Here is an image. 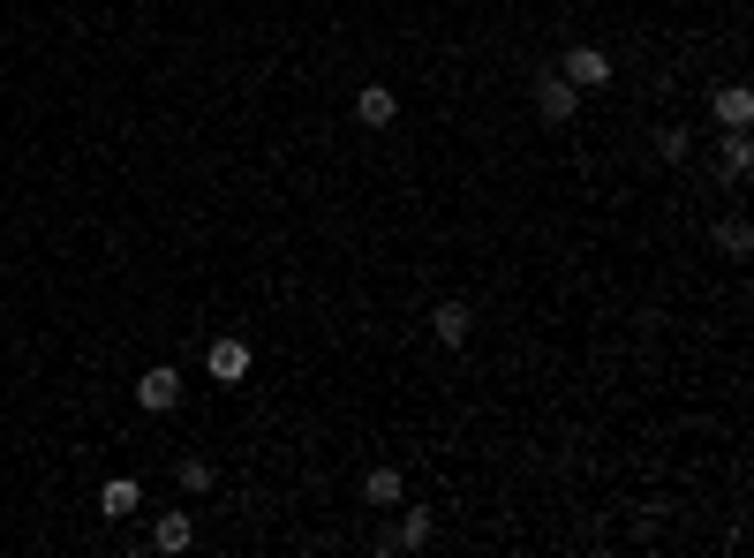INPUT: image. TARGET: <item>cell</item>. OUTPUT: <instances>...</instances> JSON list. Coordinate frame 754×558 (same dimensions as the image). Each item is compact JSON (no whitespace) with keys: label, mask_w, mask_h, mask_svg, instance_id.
<instances>
[{"label":"cell","mask_w":754,"mask_h":558,"mask_svg":"<svg viewBox=\"0 0 754 558\" xmlns=\"http://www.w3.org/2000/svg\"><path fill=\"white\" fill-rule=\"evenodd\" d=\"M528 99H536V114H544V122H574V106H582V91H574L559 68H544V76L528 84Z\"/></svg>","instance_id":"obj_1"},{"label":"cell","mask_w":754,"mask_h":558,"mask_svg":"<svg viewBox=\"0 0 754 558\" xmlns=\"http://www.w3.org/2000/svg\"><path fill=\"white\" fill-rule=\"evenodd\" d=\"M174 401H181V370H174V363H151L144 378H137V408H144V416H166Z\"/></svg>","instance_id":"obj_2"},{"label":"cell","mask_w":754,"mask_h":558,"mask_svg":"<svg viewBox=\"0 0 754 558\" xmlns=\"http://www.w3.org/2000/svg\"><path fill=\"white\" fill-rule=\"evenodd\" d=\"M559 76H566L574 91H603V84H611V53H597V46H574V53L559 61Z\"/></svg>","instance_id":"obj_3"},{"label":"cell","mask_w":754,"mask_h":558,"mask_svg":"<svg viewBox=\"0 0 754 558\" xmlns=\"http://www.w3.org/2000/svg\"><path fill=\"white\" fill-rule=\"evenodd\" d=\"M204 370H212V385H242L250 378V340H212L204 347Z\"/></svg>","instance_id":"obj_4"},{"label":"cell","mask_w":754,"mask_h":558,"mask_svg":"<svg viewBox=\"0 0 754 558\" xmlns=\"http://www.w3.org/2000/svg\"><path fill=\"white\" fill-rule=\"evenodd\" d=\"M431 536H438V521H431V506H408V513H400V529H393V536H385L378 551H423Z\"/></svg>","instance_id":"obj_5"},{"label":"cell","mask_w":754,"mask_h":558,"mask_svg":"<svg viewBox=\"0 0 754 558\" xmlns=\"http://www.w3.org/2000/svg\"><path fill=\"white\" fill-rule=\"evenodd\" d=\"M431 332H438V347H468L475 309H468V302H438V309H431Z\"/></svg>","instance_id":"obj_6"},{"label":"cell","mask_w":754,"mask_h":558,"mask_svg":"<svg viewBox=\"0 0 754 558\" xmlns=\"http://www.w3.org/2000/svg\"><path fill=\"white\" fill-rule=\"evenodd\" d=\"M393 114H400V99H393L385 84H362V91H355V122H362V129H385Z\"/></svg>","instance_id":"obj_7"},{"label":"cell","mask_w":754,"mask_h":558,"mask_svg":"<svg viewBox=\"0 0 754 558\" xmlns=\"http://www.w3.org/2000/svg\"><path fill=\"white\" fill-rule=\"evenodd\" d=\"M151 544H158V551H189V544H196V521H189L181 506H166V513L151 521Z\"/></svg>","instance_id":"obj_8"},{"label":"cell","mask_w":754,"mask_h":558,"mask_svg":"<svg viewBox=\"0 0 754 558\" xmlns=\"http://www.w3.org/2000/svg\"><path fill=\"white\" fill-rule=\"evenodd\" d=\"M400 498H408V475L400 468H370L362 475V506H400Z\"/></svg>","instance_id":"obj_9"},{"label":"cell","mask_w":754,"mask_h":558,"mask_svg":"<svg viewBox=\"0 0 754 558\" xmlns=\"http://www.w3.org/2000/svg\"><path fill=\"white\" fill-rule=\"evenodd\" d=\"M99 506H106V521H129V513L144 506V491H137V475H114V483L99 491Z\"/></svg>","instance_id":"obj_10"},{"label":"cell","mask_w":754,"mask_h":558,"mask_svg":"<svg viewBox=\"0 0 754 558\" xmlns=\"http://www.w3.org/2000/svg\"><path fill=\"white\" fill-rule=\"evenodd\" d=\"M717 122H725V129H747V122H754V99L740 91V84H725V91H717Z\"/></svg>","instance_id":"obj_11"},{"label":"cell","mask_w":754,"mask_h":558,"mask_svg":"<svg viewBox=\"0 0 754 558\" xmlns=\"http://www.w3.org/2000/svg\"><path fill=\"white\" fill-rule=\"evenodd\" d=\"M725 174H754V143H747V129H725Z\"/></svg>","instance_id":"obj_12"},{"label":"cell","mask_w":754,"mask_h":558,"mask_svg":"<svg viewBox=\"0 0 754 558\" xmlns=\"http://www.w3.org/2000/svg\"><path fill=\"white\" fill-rule=\"evenodd\" d=\"M717 250H725V257H747V250H754V227H747V219H725V227H717Z\"/></svg>","instance_id":"obj_13"},{"label":"cell","mask_w":754,"mask_h":558,"mask_svg":"<svg viewBox=\"0 0 754 558\" xmlns=\"http://www.w3.org/2000/svg\"><path fill=\"white\" fill-rule=\"evenodd\" d=\"M181 491H189V498H204V491H212V460H196V453H189V460H181Z\"/></svg>","instance_id":"obj_14"},{"label":"cell","mask_w":754,"mask_h":558,"mask_svg":"<svg viewBox=\"0 0 754 558\" xmlns=\"http://www.w3.org/2000/svg\"><path fill=\"white\" fill-rule=\"evenodd\" d=\"M656 151H664V158H672V166H679V158H687V151H694V137H687V129H656Z\"/></svg>","instance_id":"obj_15"}]
</instances>
